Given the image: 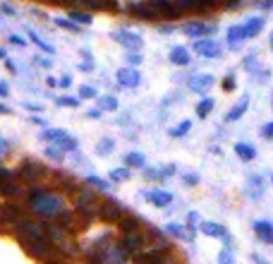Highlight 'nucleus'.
I'll return each instance as SVG.
<instances>
[{
	"label": "nucleus",
	"instance_id": "nucleus-24",
	"mask_svg": "<svg viewBox=\"0 0 273 264\" xmlns=\"http://www.w3.org/2000/svg\"><path fill=\"white\" fill-rule=\"evenodd\" d=\"M165 231H168L170 236H175V238H182V240H192V233H185V228H182L180 223H168V226H165Z\"/></svg>",
	"mask_w": 273,
	"mask_h": 264
},
{
	"label": "nucleus",
	"instance_id": "nucleus-22",
	"mask_svg": "<svg viewBox=\"0 0 273 264\" xmlns=\"http://www.w3.org/2000/svg\"><path fill=\"white\" fill-rule=\"evenodd\" d=\"M213 106H216L213 98H202V101L197 103V115H199V118H206L208 113L213 111Z\"/></svg>",
	"mask_w": 273,
	"mask_h": 264
},
{
	"label": "nucleus",
	"instance_id": "nucleus-21",
	"mask_svg": "<svg viewBox=\"0 0 273 264\" xmlns=\"http://www.w3.org/2000/svg\"><path fill=\"white\" fill-rule=\"evenodd\" d=\"M235 154H237L242 161H252V159L257 156V149H254L252 144H247V142H237V144H235Z\"/></svg>",
	"mask_w": 273,
	"mask_h": 264
},
{
	"label": "nucleus",
	"instance_id": "nucleus-19",
	"mask_svg": "<svg viewBox=\"0 0 273 264\" xmlns=\"http://www.w3.org/2000/svg\"><path fill=\"white\" fill-rule=\"evenodd\" d=\"M170 63H175V65H190V51L185 46H175L170 51Z\"/></svg>",
	"mask_w": 273,
	"mask_h": 264
},
{
	"label": "nucleus",
	"instance_id": "nucleus-9",
	"mask_svg": "<svg viewBox=\"0 0 273 264\" xmlns=\"http://www.w3.org/2000/svg\"><path fill=\"white\" fill-rule=\"evenodd\" d=\"M213 75H194V77H190V89L192 91H197V94H206L211 87H213Z\"/></svg>",
	"mask_w": 273,
	"mask_h": 264
},
{
	"label": "nucleus",
	"instance_id": "nucleus-25",
	"mask_svg": "<svg viewBox=\"0 0 273 264\" xmlns=\"http://www.w3.org/2000/svg\"><path fill=\"white\" fill-rule=\"evenodd\" d=\"M120 228H123L125 233H132V231L139 228V219H135V216H123V219H120Z\"/></svg>",
	"mask_w": 273,
	"mask_h": 264
},
{
	"label": "nucleus",
	"instance_id": "nucleus-20",
	"mask_svg": "<svg viewBox=\"0 0 273 264\" xmlns=\"http://www.w3.org/2000/svg\"><path fill=\"white\" fill-rule=\"evenodd\" d=\"M86 7H94V10H118V2L115 0H77Z\"/></svg>",
	"mask_w": 273,
	"mask_h": 264
},
{
	"label": "nucleus",
	"instance_id": "nucleus-33",
	"mask_svg": "<svg viewBox=\"0 0 273 264\" xmlns=\"http://www.w3.org/2000/svg\"><path fill=\"white\" fill-rule=\"evenodd\" d=\"M29 36H31V41L36 43V46H41V48H43V51H46V53H53V46H48V43H46V41H41V39H39V36H36L34 31H29Z\"/></svg>",
	"mask_w": 273,
	"mask_h": 264
},
{
	"label": "nucleus",
	"instance_id": "nucleus-28",
	"mask_svg": "<svg viewBox=\"0 0 273 264\" xmlns=\"http://www.w3.org/2000/svg\"><path fill=\"white\" fill-rule=\"evenodd\" d=\"M55 149H63V152H69V149H77V139H69V137H63L55 142Z\"/></svg>",
	"mask_w": 273,
	"mask_h": 264
},
{
	"label": "nucleus",
	"instance_id": "nucleus-13",
	"mask_svg": "<svg viewBox=\"0 0 273 264\" xmlns=\"http://www.w3.org/2000/svg\"><path fill=\"white\" fill-rule=\"evenodd\" d=\"M199 231L208 238H225L228 236L225 226H220V223H216V221H202L199 223Z\"/></svg>",
	"mask_w": 273,
	"mask_h": 264
},
{
	"label": "nucleus",
	"instance_id": "nucleus-31",
	"mask_svg": "<svg viewBox=\"0 0 273 264\" xmlns=\"http://www.w3.org/2000/svg\"><path fill=\"white\" fill-rule=\"evenodd\" d=\"M96 202V195L94 192H82L79 195V199H77V207L79 209H86V204H94Z\"/></svg>",
	"mask_w": 273,
	"mask_h": 264
},
{
	"label": "nucleus",
	"instance_id": "nucleus-43",
	"mask_svg": "<svg viewBox=\"0 0 273 264\" xmlns=\"http://www.w3.org/2000/svg\"><path fill=\"white\" fill-rule=\"evenodd\" d=\"M58 103H63V106H77L79 101H77V98H69V96H65V98H58Z\"/></svg>",
	"mask_w": 273,
	"mask_h": 264
},
{
	"label": "nucleus",
	"instance_id": "nucleus-39",
	"mask_svg": "<svg viewBox=\"0 0 273 264\" xmlns=\"http://www.w3.org/2000/svg\"><path fill=\"white\" fill-rule=\"evenodd\" d=\"M261 137H264V139H273V120L261 127Z\"/></svg>",
	"mask_w": 273,
	"mask_h": 264
},
{
	"label": "nucleus",
	"instance_id": "nucleus-36",
	"mask_svg": "<svg viewBox=\"0 0 273 264\" xmlns=\"http://www.w3.org/2000/svg\"><path fill=\"white\" fill-rule=\"evenodd\" d=\"M101 106H103L106 111H115V108H118V101L113 96H106V98H101Z\"/></svg>",
	"mask_w": 273,
	"mask_h": 264
},
{
	"label": "nucleus",
	"instance_id": "nucleus-26",
	"mask_svg": "<svg viewBox=\"0 0 273 264\" xmlns=\"http://www.w3.org/2000/svg\"><path fill=\"white\" fill-rule=\"evenodd\" d=\"M0 195L14 197V195H19V187H17L12 180H7V182H2V185H0Z\"/></svg>",
	"mask_w": 273,
	"mask_h": 264
},
{
	"label": "nucleus",
	"instance_id": "nucleus-35",
	"mask_svg": "<svg viewBox=\"0 0 273 264\" xmlns=\"http://www.w3.org/2000/svg\"><path fill=\"white\" fill-rule=\"evenodd\" d=\"M110 149H113V139L106 137V139H101V142H98V154H103V156H106Z\"/></svg>",
	"mask_w": 273,
	"mask_h": 264
},
{
	"label": "nucleus",
	"instance_id": "nucleus-51",
	"mask_svg": "<svg viewBox=\"0 0 273 264\" xmlns=\"http://www.w3.org/2000/svg\"><path fill=\"white\" fill-rule=\"evenodd\" d=\"M86 115H89V118H98V115H101V111H89Z\"/></svg>",
	"mask_w": 273,
	"mask_h": 264
},
{
	"label": "nucleus",
	"instance_id": "nucleus-18",
	"mask_svg": "<svg viewBox=\"0 0 273 264\" xmlns=\"http://www.w3.org/2000/svg\"><path fill=\"white\" fill-rule=\"evenodd\" d=\"M247 187H249V195L254 197V199H259L264 195V178L261 176H249L247 178Z\"/></svg>",
	"mask_w": 273,
	"mask_h": 264
},
{
	"label": "nucleus",
	"instance_id": "nucleus-17",
	"mask_svg": "<svg viewBox=\"0 0 273 264\" xmlns=\"http://www.w3.org/2000/svg\"><path fill=\"white\" fill-rule=\"evenodd\" d=\"M146 199L153 207H168L173 202V195L170 192H161V190H151V192H146Z\"/></svg>",
	"mask_w": 273,
	"mask_h": 264
},
{
	"label": "nucleus",
	"instance_id": "nucleus-54",
	"mask_svg": "<svg viewBox=\"0 0 273 264\" xmlns=\"http://www.w3.org/2000/svg\"><path fill=\"white\" fill-rule=\"evenodd\" d=\"M0 58H5V51H2V48H0Z\"/></svg>",
	"mask_w": 273,
	"mask_h": 264
},
{
	"label": "nucleus",
	"instance_id": "nucleus-38",
	"mask_svg": "<svg viewBox=\"0 0 273 264\" xmlns=\"http://www.w3.org/2000/svg\"><path fill=\"white\" fill-rule=\"evenodd\" d=\"M55 24H58V27H65V29H69V31L77 34V24H74V19H72V22H68V19H55Z\"/></svg>",
	"mask_w": 273,
	"mask_h": 264
},
{
	"label": "nucleus",
	"instance_id": "nucleus-44",
	"mask_svg": "<svg viewBox=\"0 0 273 264\" xmlns=\"http://www.w3.org/2000/svg\"><path fill=\"white\" fill-rule=\"evenodd\" d=\"M82 96H84V98L96 96V89H91V87H82Z\"/></svg>",
	"mask_w": 273,
	"mask_h": 264
},
{
	"label": "nucleus",
	"instance_id": "nucleus-3",
	"mask_svg": "<svg viewBox=\"0 0 273 264\" xmlns=\"http://www.w3.org/2000/svg\"><path fill=\"white\" fill-rule=\"evenodd\" d=\"M127 10H130V14H135L136 19H149V22H153V19L161 17L158 7H156L151 0H144V2H139V0H136V2H130Z\"/></svg>",
	"mask_w": 273,
	"mask_h": 264
},
{
	"label": "nucleus",
	"instance_id": "nucleus-5",
	"mask_svg": "<svg viewBox=\"0 0 273 264\" xmlns=\"http://www.w3.org/2000/svg\"><path fill=\"white\" fill-rule=\"evenodd\" d=\"M194 53H199L202 58H220L223 56V48H220L218 41H213L208 36H202L194 43Z\"/></svg>",
	"mask_w": 273,
	"mask_h": 264
},
{
	"label": "nucleus",
	"instance_id": "nucleus-40",
	"mask_svg": "<svg viewBox=\"0 0 273 264\" xmlns=\"http://www.w3.org/2000/svg\"><path fill=\"white\" fill-rule=\"evenodd\" d=\"M7 180H12V171H10V168H0V185Z\"/></svg>",
	"mask_w": 273,
	"mask_h": 264
},
{
	"label": "nucleus",
	"instance_id": "nucleus-16",
	"mask_svg": "<svg viewBox=\"0 0 273 264\" xmlns=\"http://www.w3.org/2000/svg\"><path fill=\"white\" fill-rule=\"evenodd\" d=\"M247 108H249V96H242V98H240V101H237V103H235V106L230 108V113L225 115V120H228V123H235V120H240V118H242V115L247 113Z\"/></svg>",
	"mask_w": 273,
	"mask_h": 264
},
{
	"label": "nucleus",
	"instance_id": "nucleus-34",
	"mask_svg": "<svg viewBox=\"0 0 273 264\" xmlns=\"http://www.w3.org/2000/svg\"><path fill=\"white\" fill-rule=\"evenodd\" d=\"M110 176H113V180H127L130 178V171L127 168H115Z\"/></svg>",
	"mask_w": 273,
	"mask_h": 264
},
{
	"label": "nucleus",
	"instance_id": "nucleus-50",
	"mask_svg": "<svg viewBox=\"0 0 273 264\" xmlns=\"http://www.w3.org/2000/svg\"><path fill=\"white\" fill-rule=\"evenodd\" d=\"M0 96H7V84L0 82Z\"/></svg>",
	"mask_w": 273,
	"mask_h": 264
},
{
	"label": "nucleus",
	"instance_id": "nucleus-42",
	"mask_svg": "<svg viewBox=\"0 0 273 264\" xmlns=\"http://www.w3.org/2000/svg\"><path fill=\"white\" fill-rule=\"evenodd\" d=\"M89 182H91V185H96V187H101V190H108V185L101 180V178H94V176H89Z\"/></svg>",
	"mask_w": 273,
	"mask_h": 264
},
{
	"label": "nucleus",
	"instance_id": "nucleus-8",
	"mask_svg": "<svg viewBox=\"0 0 273 264\" xmlns=\"http://www.w3.org/2000/svg\"><path fill=\"white\" fill-rule=\"evenodd\" d=\"M43 173H46V168H43L41 164H36V161H24L22 168H19L22 180H27V182H34L36 178H41Z\"/></svg>",
	"mask_w": 273,
	"mask_h": 264
},
{
	"label": "nucleus",
	"instance_id": "nucleus-10",
	"mask_svg": "<svg viewBox=\"0 0 273 264\" xmlns=\"http://www.w3.org/2000/svg\"><path fill=\"white\" fill-rule=\"evenodd\" d=\"M252 231L257 233V238H259V240H264V243H273V223L271 221L259 219V221L252 223Z\"/></svg>",
	"mask_w": 273,
	"mask_h": 264
},
{
	"label": "nucleus",
	"instance_id": "nucleus-52",
	"mask_svg": "<svg viewBox=\"0 0 273 264\" xmlns=\"http://www.w3.org/2000/svg\"><path fill=\"white\" fill-rule=\"evenodd\" d=\"M0 113H10V108H7V106H2V103H0Z\"/></svg>",
	"mask_w": 273,
	"mask_h": 264
},
{
	"label": "nucleus",
	"instance_id": "nucleus-12",
	"mask_svg": "<svg viewBox=\"0 0 273 264\" xmlns=\"http://www.w3.org/2000/svg\"><path fill=\"white\" fill-rule=\"evenodd\" d=\"M242 29H245V39H254V36H259L261 29H264V17H261V14L249 17L245 24H242Z\"/></svg>",
	"mask_w": 273,
	"mask_h": 264
},
{
	"label": "nucleus",
	"instance_id": "nucleus-41",
	"mask_svg": "<svg viewBox=\"0 0 273 264\" xmlns=\"http://www.w3.org/2000/svg\"><path fill=\"white\" fill-rule=\"evenodd\" d=\"M125 58H127V63H130V65H139V63H141V56H139V53H132V51H130Z\"/></svg>",
	"mask_w": 273,
	"mask_h": 264
},
{
	"label": "nucleus",
	"instance_id": "nucleus-6",
	"mask_svg": "<svg viewBox=\"0 0 273 264\" xmlns=\"http://www.w3.org/2000/svg\"><path fill=\"white\" fill-rule=\"evenodd\" d=\"M144 245H146V240H144V236H139L136 231L125 233V238L120 240V248H123L127 255H139V252L144 250Z\"/></svg>",
	"mask_w": 273,
	"mask_h": 264
},
{
	"label": "nucleus",
	"instance_id": "nucleus-55",
	"mask_svg": "<svg viewBox=\"0 0 273 264\" xmlns=\"http://www.w3.org/2000/svg\"><path fill=\"white\" fill-rule=\"evenodd\" d=\"M271 182H273V173H271Z\"/></svg>",
	"mask_w": 273,
	"mask_h": 264
},
{
	"label": "nucleus",
	"instance_id": "nucleus-14",
	"mask_svg": "<svg viewBox=\"0 0 273 264\" xmlns=\"http://www.w3.org/2000/svg\"><path fill=\"white\" fill-rule=\"evenodd\" d=\"M101 219L103 221H120L123 219V209H120V204H115V202H108V204H103L101 207Z\"/></svg>",
	"mask_w": 273,
	"mask_h": 264
},
{
	"label": "nucleus",
	"instance_id": "nucleus-11",
	"mask_svg": "<svg viewBox=\"0 0 273 264\" xmlns=\"http://www.w3.org/2000/svg\"><path fill=\"white\" fill-rule=\"evenodd\" d=\"M118 82L123 84V87H136V84L141 82V75L135 68H123V70H118Z\"/></svg>",
	"mask_w": 273,
	"mask_h": 264
},
{
	"label": "nucleus",
	"instance_id": "nucleus-2",
	"mask_svg": "<svg viewBox=\"0 0 273 264\" xmlns=\"http://www.w3.org/2000/svg\"><path fill=\"white\" fill-rule=\"evenodd\" d=\"M17 236L22 238V240H51V231H48V226H46V223L19 221Z\"/></svg>",
	"mask_w": 273,
	"mask_h": 264
},
{
	"label": "nucleus",
	"instance_id": "nucleus-48",
	"mask_svg": "<svg viewBox=\"0 0 273 264\" xmlns=\"http://www.w3.org/2000/svg\"><path fill=\"white\" fill-rule=\"evenodd\" d=\"M259 7H264V10H269V7H273V0H254Z\"/></svg>",
	"mask_w": 273,
	"mask_h": 264
},
{
	"label": "nucleus",
	"instance_id": "nucleus-7",
	"mask_svg": "<svg viewBox=\"0 0 273 264\" xmlns=\"http://www.w3.org/2000/svg\"><path fill=\"white\" fill-rule=\"evenodd\" d=\"M113 39L118 43H123L125 48H130V51H139L144 41H141V36H136V34H130V31H115V34H110Z\"/></svg>",
	"mask_w": 273,
	"mask_h": 264
},
{
	"label": "nucleus",
	"instance_id": "nucleus-30",
	"mask_svg": "<svg viewBox=\"0 0 273 264\" xmlns=\"http://www.w3.org/2000/svg\"><path fill=\"white\" fill-rule=\"evenodd\" d=\"M41 137H43V139H51V142H58V139L68 137V132H65V130H46Z\"/></svg>",
	"mask_w": 273,
	"mask_h": 264
},
{
	"label": "nucleus",
	"instance_id": "nucleus-56",
	"mask_svg": "<svg viewBox=\"0 0 273 264\" xmlns=\"http://www.w3.org/2000/svg\"><path fill=\"white\" fill-rule=\"evenodd\" d=\"M271 106H273V96H271Z\"/></svg>",
	"mask_w": 273,
	"mask_h": 264
},
{
	"label": "nucleus",
	"instance_id": "nucleus-47",
	"mask_svg": "<svg viewBox=\"0 0 273 264\" xmlns=\"http://www.w3.org/2000/svg\"><path fill=\"white\" fill-rule=\"evenodd\" d=\"M218 260H220V262H230V260H232L230 248H228V250H225V252H220V255H218Z\"/></svg>",
	"mask_w": 273,
	"mask_h": 264
},
{
	"label": "nucleus",
	"instance_id": "nucleus-37",
	"mask_svg": "<svg viewBox=\"0 0 273 264\" xmlns=\"http://www.w3.org/2000/svg\"><path fill=\"white\" fill-rule=\"evenodd\" d=\"M235 87H237V82H235V75H228V77L223 80V89H225V91H235Z\"/></svg>",
	"mask_w": 273,
	"mask_h": 264
},
{
	"label": "nucleus",
	"instance_id": "nucleus-46",
	"mask_svg": "<svg viewBox=\"0 0 273 264\" xmlns=\"http://www.w3.org/2000/svg\"><path fill=\"white\" fill-rule=\"evenodd\" d=\"M185 182H187V185H197V182H199V176H194V173H187V176H185Z\"/></svg>",
	"mask_w": 273,
	"mask_h": 264
},
{
	"label": "nucleus",
	"instance_id": "nucleus-23",
	"mask_svg": "<svg viewBox=\"0 0 273 264\" xmlns=\"http://www.w3.org/2000/svg\"><path fill=\"white\" fill-rule=\"evenodd\" d=\"M125 164H127L130 168H144L146 159H144V154L132 152V154H127V156H125Z\"/></svg>",
	"mask_w": 273,
	"mask_h": 264
},
{
	"label": "nucleus",
	"instance_id": "nucleus-45",
	"mask_svg": "<svg viewBox=\"0 0 273 264\" xmlns=\"http://www.w3.org/2000/svg\"><path fill=\"white\" fill-rule=\"evenodd\" d=\"M254 60H257V53H249L245 58V68H254Z\"/></svg>",
	"mask_w": 273,
	"mask_h": 264
},
{
	"label": "nucleus",
	"instance_id": "nucleus-32",
	"mask_svg": "<svg viewBox=\"0 0 273 264\" xmlns=\"http://www.w3.org/2000/svg\"><path fill=\"white\" fill-rule=\"evenodd\" d=\"M199 214H197V211H190V214H187V226H190V233L192 231H197V228H199Z\"/></svg>",
	"mask_w": 273,
	"mask_h": 264
},
{
	"label": "nucleus",
	"instance_id": "nucleus-4",
	"mask_svg": "<svg viewBox=\"0 0 273 264\" xmlns=\"http://www.w3.org/2000/svg\"><path fill=\"white\" fill-rule=\"evenodd\" d=\"M216 29L218 24L216 22H187V24H182V31L192 36V39H202V36H211V34H216Z\"/></svg>",
	"mask_w": 273,
	"mask_h": 264
},
{
	"label": "nucleus",
	"instance_id": "nucleus-29",
	"mask_svg": "<svg viewBox=\"0 0 273 264\" xmlns=\"http://www.w3.org/2000/svg\"><path fill=\"white\" fill-rule=\"evenodd\" d=\"M69 19H74V22H79V24H91V14L79 12V10H72V12H69Z\"/></svg>",
	"mask_w": 273,
	"mask_h": 264
},
{
	"label": "nucleus",
	"instance_id": "nucleus-53",
	"mask_svg": "<svg viewBox=\"0 0 273 264\" xmlns=\"http://www.w3.org/2000/svg\"><path fill=\"white\" fill-rule=\"evenodd\" d=\"M269 46H271V51H273V31H271V39H269Z\"/></svg>",
	"mask_w": 273,
	"mask_h": 264
},
{
	"label": "nucleus",
	"instance_id": "nucleus-27",
	"mask_svg": "<svg viewBox=\"0 0 273 264\" xmlns=\"http://www.w3.org/2000/svg\"><path fill=\"white\" fill-rule=\"evenodd\" d=\"M190 127H192L190 120H182L178 127H173V130H170V137H185V135L190 132Z\"/></svg>",
	"mask_w": 273,
	"mask_h": 264
},
{
	"label": "nucleus",
	"instance_id": "nucleus-49",
	"mask_svg": "<svg viewBox=\"0 0 273 264\" xmlns=\"http://www.w3.org/2000/svg\"><path fill=\"white\" fill-rule=\"evenodd\" d=\"M2 10L10 14V17H14V14H17V12H14V7H12V5H7V2H2Z\"/></svg>",
	"mask_w": 273,
	"mask_h": 264
},
{
	"label": "nucleus",
	"instance_id": "nucleus-1",
	"mask_svg": "<svg viewBox=\"0 0 273 264\" xmlns=\"http://www.w3.org/2000/svg\"><path fill=\"white\" fill-rule=\"evenodd\" d=\"M29 207L41 216H58V214H63V197L51 195L46 190H34L29 195Z\"/></svg>",
	"mask_w": 273,
	"mask_h": 264
},
{
	"label": "nucleus",
	"instance_id": "nucleus-15",
	"mask_svg": "<svg viewBox=\"0 0 273 264\" xmlns=\"http://www.w3.org/2000/svg\"><path fill=\"white\" fill-rule=\"evenodd\" d=\"M242 41H247L242 24H232V27L228 29V46L235 51V48H240V46H242Z\"/></svg>",
	"mask_w": 273,
	"mask_h": 264
}]
</instances>
